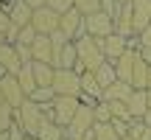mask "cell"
I'll return each instance as SVG.
<instances>
[{
    "mask_svg": "<svg viewBox=\"0 0 151 140\" xmlns=\"http://www.w3.org/2000/svg\"><path fill=\"white\" fill-rule=\"evenodd\" d=\"M37 140H65V129L59 123H53L50 118H45L39 132H37Z\"/></svg>",
    "mask_w": 151,
    "mask_h": 140,
    "instance_id": "cell-23",
    "label": "cell"
},
{
    "mask_svg": "<svg viewBox=\"0 0 151 140\" xmlns=\"http://www.w3.org/2000/svg\"><path fill=\"white\" fill-rule=\"evenodd\" d=\"M17 121H20V126L25 129L28 137H37L39 126H42V121H45V112L31 101V98H25V104L17 109Z\"/></svg>",
    "mask_w": 151,
    "mask_h": 140,
    "instance_id": "cell-3",
    "label": "cell"
},
{
    "mask_svg": "<svg viewBox=\"0 0 151 140\" xmlns=\"http://www.w3.org/2000/svg\"><path fill=\"white\" fill-rule=\"evenodd\" d=\"M126 107H129L132 121H143L146 112H148V90H134L132 98L126 101Z\"/></svg>",
    "mask_w": 151,
    "mask_h": 140,
    "instance_id": "cell-13",
    "label": "cell"
},
{
    "mask_svg": "<svg viewBox=\"0 0 151 140\" xmlns=\"http://www.w3.org/2000/svg\"><path fill=\"white\" fill-rule=\"evenodd\" d=\"M95 79H98V84H101V90H106V87H112L115 81H120L118 70H115V62H104V65L95 70Z\"/></svg>",
    "mask_w": 151,
    "mask_h": 140,
    "instance_id": "cell-20",
    "label": "cell"
},
{
    "mask_svg": "<svg viewBox=\"0 0 151 140\" xmlns=\"http://www.w3.org/2000/svg\"><path fill=\"white\" fill-rule=\"evenodd\" d=\"M76 11L84 17H92L98 11H104V0H76Z\"/></svg>",
    "mask_w": 151,
    "mask_h": 140,
    "instance_id": "cell-24",
    "label": "cell"
},
{
    "mask_svg": "<svg viewBox=\"0 0 151 140\" xmlns=\"http://www.w3.org/2000/svg\"><path fill=\"white\" fill-rule=\"evenodd\" d=\"M9 28H11V17H9L6 9H0V34H6Z\"/></svg>",
    "mask_w": 151,
    "mask_h": 140,
    "instance_id": "cell-31",
    "label": "cell"
},
{
    "mask_svg": "<svg viewBox=\"0 0 151 140\" xmlns=\"http://www.w3.org/2000/svg\"><path fill=\"white\" fill-rule=\"evenodd\" d=\"M28 6H31L34 11H39V9H45V6H48V0H25Z\"/></svg>",
    "mask_w": 151,
    "mask_h": 140,
    "instance_id": "cell-34",
    "label": "cell"
},
{
    "mask_svg": "<svg viewBox=\"0 0 151 140\" xmlns=\"http://www.w3.org/2000/svg\"><path fill=\"white\" fill-rule=\"evenodd\" d=\"M9 17H11V25L25 28V25H31V20H34V9L25 3V0H14L11 9H9Z\"/></svg>",
    "mask_w": 151,
    "mask_h": 140,
    "instance_id": "cell-12",
    "label": "cell"
},
{
    "mask_svg": "<svg viewBox=\"0 0 151 140\" xmlns=\"http://www.w3.org/2000/svg\"><path fill=\"white\" fill-rule=\"evenodd\" d=\"M92 132H95V140H120V135L115 132L112 123H95Z\"/></svg>",
    "mask_w": 151,
    "mask_h": 140,
    "instance_id": "cell-26",
    "label": "cell"
},
{
    "mask_svg": "<svg viewBox=\"0 0 151 140\" xmlns=\"http://www.w3.org/2000/svg\"><path fill=\"white\" fill-rule=\"evenodd\" d=\"M3 104H6V98H3V90H0V107H3Z\"/></svg>",
    "mask_w": 151,
    "mask_h": 140,
    "instance_id": "cell-39",
    "label": "cell"
},
{
    "mask_svg": "<svg viewBox=\"0 0 151 140\" xmlns=\"http://www.w3.org/2000/svg\"><path fill=\"white\" fill-rule=\"evenodd\" d=\"M137 45H140V48H151V25L140 34V37H137Z\"/></svg>",
    "mask_w": 151,
    "mask_h": 140,
    "instance_id": "cell-32",
    "label": "cell"
},
{
    "mask_svg": "<svg viewBox=\"0 0 151 140\" xmlns=\"http://www.w3.org/2000/svg\"><path fill=\"white\" fill-rule=\"evenodd\" d=\"M132 92H134V87L132 84H126V81H115L112 87H106L104 90V101H129L132 98Z\"/></svg>",
    "mask_w": 151,
    "mask_h": 140,
    "instance_id": "cell-17",
    "label": "cell"
},
{
    "mask_svg": "<svg viewBox=\"0 0 151 140\" xmlns=\"http://www.w3.org/2000/svg\"><path fill=\"white\" fill-rule=\"evenodd\" d=\"M6 45H9V42H6V34H0V51H3Z\"/></svg>",
    "mask_w": 151,
    "mask_h": 140,
    "instance_id": "cell-36",
    "label": "cell"
},
{
    "mask_svg": "<svg viewBox=\"0 0 151 140\" xmlns=\"http://www.w3.org/2000/svg\"><path fill=\"white\" fill-rule=\"evenodd\" d=\"M53 67L56 70H78V51H76V42H67L65 48L53 51Z\"/></svg>",
    "mask_w": 151,
    "mask_h": 140,
    "instance_id": "cell-10",
    "label": "cell"
},
{
    "mask_svg": "<svg viewBox=\"0 0 151 140\" xmlns=\"http://www.w3.org/2000/svg\"><path fill=\"white\" fill-rule=\"evenodd\" d=\"M118 3H123V6H126V3H132V0H118Z\"/></svg>",
    "mask_w": 151,
    "mask_h": 140,
    "instance_id": "cell-42",
    "label": "cell"
},
{
    "mask_svg": "<svg viewBox=\"0 0 151 140\" xmlns=\"http://www.w3.org/2000/svg\"><path fill=\"white\" fill-rule=\"evenodd\" d=\"M59 28L70 37V42H76L78 37H84V34H87V31H84V14H78V11H76V6H73L67 14H62Z\"/></svg>",
    "mask_w": 151,
    "mask_h": 140,
    "instance_id": "cell-8",
    "label": "cell"
},
{
    "mask_svg": "<svg viewBox=\"0 0 151 140\" xmlns=\"http://www.w3.org/2000/svg\"><path fill=\"white\" fill-rule=\"evenodd\" d=\"M0 140H11V135L9 132H0Z\"/></svg>",
    "mask_w": 151,
    "mask_h": 140,
    "instance_id": "cell-38",
    "label": "cell"
},
{
    "mask_svg": "<svg viewBox=\"0 0 151 140\" xmlns=\"http://www.w3.org/2000/svg\"><path fill=\"white\" fill-rule=\"evenodd\" d=\"M34 76H37V84L39 87H53L56 67L48 65V62H34Z\"/></svg>",
    "mask_w": 151,
    "mask_h": 140,
    "instance_id": "cell-22",
    "label": "cell"
},
{
    "mask_svg": "<svg viewBox=\"0 0 151 140\" xmlns=\"http://www.w3.org/2000/svg\"><path fill=\"white\" fill-rule=\"evenodd\" d=\"M59 22H62V17L56 14V11H50L48 6H45V9L34 11V20H31V25L37 28V34H39V37H50L53 31H59Z\"/></svg>",
    "mask_w": 151,
    "mask_h": 140,
    "instance_id": "cell-6",
    "label": "cell"
},
{
    "mask_svg": "<svg viewBox=\"0 0 151 140\" xmlns=\"http://www.w3.org/2000/svg\"><path fill=\"white\" fill-rule=\"evenodd\" d=\"M140 140H151V129H146V132H143V137Z\"/></svg>",
    "mask_w": 151,
    "mask_h": 140,
    "instance_id": "cell-37",
    "label": "cell"
},
{
    "mask_svg": "<svg viewBox=\"0 0 151 140\" xmlns=\"http://www.w3.org/2000/svg\"><path fill=\"white\" fill-rule=\"evenodd\" d=\"M137 56H140V59L151 67V48H137Z\"/></svg>",
    "mask_w": 151,
    "mask_h": 140,
    "instance_id": "cell-33",
    "label": "cell"
},
{
    "mask_svg": "<svg viewBox=\"0 0 151 140\" xmlns=\"http://www.w3.org/2000/svg\"><path fill=\"white\" fill-rule=\"evenodd\" d=\"M25 140H34V137H25Z\"/></svg>",
    "mask_w": 151,
    "mask_h": 140,
    "instance_id": "cell-44",
    "label": "cell"
},
{
    "mask_svg": "<svg viewBox=\"0 0 151 140\" xmlns=\"http://www.w3.org/2000/svg\"><path fill=\"white\" fill-rule=\"evenodd\" d=\"M84 31H87V37H92V39H106V37L115 34V20L106 11H98V14H92V17H84Z\"/></svg>",
    "mask_w": 151,
    "mask_h": 140,
    "instance_id": "cell-5",
    "label": "cell"
},
{
    "mask_svg": "<svg viewBox=\"0 0 151 140\" xmlns=\"http://www.w3.org/2000/svg\"><path fill=\"white\" fill-rule=\"evenodd\" d=\"M14 123H17V109L9 107V104H3V107H0V132H9Z\"/></svg>",
    "mask_w": 151,
    "mask_h": 140,
    "instance_id": "cell-25",
    "label": "cell"
},
{
    "mask_svg": "<svg viewBox=\"0 0 151 140\" xmlns=\"http://www.w3.org/2000/svg\"><path fill=\"white\" fill-rule=\"evenodd\" d=\"M31 53H34V62L53 65V42H50V37H37V42L31 45Z\"/></svg>",
    "mask_w": 151,
    "mask_h": 140,
    "instance_id": "cell-15",
    "label": "cell"
},
{
    "mask_svg": "<svg viewBox=\"0 0 151 140\" xmlns=\"http://www.w3.org/2000/svg\"><path fill=\"white\" fill-rule=\"evenodd\" d=\"M98 42H101V48H104L106 62H118L126 51H132V48H129V39L118 37V34H112V37H106V39H98Z\"/></svg>",
    "mask_w": 151,
    "mask_h": 140,
    "instance_id": "cell-11",
    "label": "cell"
},
{
    "mask_svg": "<svg viewBox=\"0 0 151 140\" xmlns=\"http://www.w3.org/2000/svg\"><path fill=\"white\" fill-rule=\"evenodd\" d=\"M148 65L137 56V62H134V70H132V87L134 90H148Z\"/></svg>",
    "mask_w": 151,
    "mask_h": 140,
    "instance_id": "cell-21",
    "label": "cell"
},
{
    "mask_svg": "<svg viewBox=\"0 0 151 140\" xmlns=\"http://www.w3.org/2000/svg\"><path fill=\"white\" fill-rule=\"evenodd\" d=\"M81 95L92 98V101H104V90L98 84L95 73H81Z\"/></svg>",
    "mask_w": 151,
    "mask_h": 140,
    "instance_id": "cell-18",
    "label": "cell"
},
{
    "mask_svg": "<svg viewBox=\"0 0 151 140\" xmlns=\"http://www.w3.org/2000/svg\"><path fill=\"white\" fill-rule=\"evenodd\" d=\"M76 51H78V70H76V73H95V70L106 62L101 42L87 37V34L76 39Z\"/></svg>",
    "mask_w": 151,
    "mask_h": 140,
    "instance_id": "cell-1",
    "label": "cell"
},
{
    "mask_svg": "<svg viewBox=\"0 0 151 140\" xmlns=\"http://www.w3.org/2000/svg\"><path fill=\"white\" fill-rule=\"evenodd\" d=\"M148 109H151V90H148Z\"/></svg>",
    "mask_w": 151,
    "mask_h": 140,
    "instance_id": "cell-41",
    "label": "cell"
},
{
    "mask_svg": "<svg viewBox=\"0 0 151 140\" xmlns=\"http://www.w3.org/2000/svg\"><path fill=\"white\" fill-rule=\"evenodd\" d=\"M17 81H20V87H22V92H25L28 98L37 92V76H34V62H28V65H22V70L17 73Z\"/></svg>",
    "mask_w": 151,
    "mask_h": 140,
    "instance_id": "cell-19",
    "label": "cell"
},
{
    "mask_svg": "<svg viewBox=\"0 0 151 140\" xmlns=\"http://www.w3.org/2000/svg\"><path fill=\"white\" fill-rule=\"evenodd\" d=\"M143 121H146V126H148V129H151V109H148V112H146V118H143Z\"/></svg>",
    "mask_w": 151,
    "mask_h": 140,
    "instance_id": "cell-35",
    "label": "cell"
},
{
    "mask_svg": "<svg viewBox=\"0 0 151 140\" xmlns=\"http://www.w3.org/2000/svg\"><path fill=\"white\" fill-rule=\"evenodd\" d=\"M53 92H56V95L81 98V73H76V70H56V76H53Z\"/></svg>",
    "mask_w": 151,
    "mask_h": 140,
    "instance_id": "cell-4",
    "label": "cell"
},
{
    "mask_svg": "<svg viewBox=\"0 0 151 140\" xmlns=\"http://www.w3.org/2000/svg\"><path fill=\"white\" fill-rule=\"evenodd\" d=\"M0 67H3L9 76H17L22 70V59H20V53H17L14 45H6V48L0 51Z\"/></svg>",
    "mask_w": 151,
    "mask_h": 140,
    "instance_id": "cell-14",
    "label": "cell"
},
{
    "mask_svg": "<svg viewBox=\"0 0 151 140\" xmlns=\"http://www.w3.org/2000/svg\"><path fill=\"white\" fill-rule=\"evenodd\" d=\"M78 107H81V98H73V95H56L53 112H50V121H53V123H59L62 129H67V126H70V121L76 118V112H78Z\"/></svg>",
    "mask_w": 151,
    "mask_h": 140,
    "instance_id": "cell-2",
    "label": "cell"
},
{
    "mask_svg": "<svg viewBox=\"0 0 151 140\" xmlns=\"http://www.w3.org/2000/svg\"><path fill=\"white\" fill-rule=\"evenodd\" d=\"M132 22L137 37L151 25V0H132Z\"/></svg>",
    "mask_w": 151,
    "mask_h": 140,
    "instance_id": "cell-9",
    "label": "cell"
},
{
    "mask_svg": "<svg viewBox=\"0 0 151 140\" xmlns=\"http://www.w3.org/2000/svg\"><path fill=\"white\" fill-rule=\"evenodd\" d=\"M95 123H112V112H109V104L106 101H98L95 104Z\"/></svg>",
    "mask_w": 151,
    "mask_h": 140,
    "instance_id": "cell-29",
    "label": "cell"
},
{
    "mask_svg": "<svg viewBox=\"0 0 151 140\" xmlns=\"http://www.w3.org/2000/svg\"><path fill=\"white\" fill-rule=\"evenodd\" d=\"M120 140H132V137H120Z\"/></svg>",
    "mask_w": 151,
    "mask_h": 140,
    "instance_id": "cell-43",
    "label": "cell"
},
{
    "mask_svg": "<svg viewBox=\"0 0 151 140\" xmlns=\"http://www.w3.org/2000/svg\"><path fill=\"white\" fill-rule=\"evenodd\" d=\"M134 62H137V51H126L118 62H115V70H118V79L132 84V70H134Z\"/></svg>",
    "mask_w": 151,
    "mask_h": 140,
    "instance_id": "cell-16",
    "label": "cell"
},
{
    "mask_svg": "<svg viewBox=\"0 0 151 140\" xmlns=\"http://www.w3.org/2000/svg\"><path fill=\"white\" fill-rule=\"evenodd\" d=\"M73 6H76V0H48V9H50V11H56L59 17H62V14H67Z\"/></svg>",
    "mask_w": 151,
    "mask_h": 140,
    "instance_id": "cell-30",
    "label": "cell"
},
{
    "mask_svg": "<svg viewBox=\"0 0 151 140\" xmlns=\"http://www.w3.org/2000/svg\"><path fill=\"white\" fill-rule=\"evenodd\" d=\"M0 90H3L6 104H9V107H14V109H20L22 104H25V98H28L25 92H22V87H20V81H17V76H9V73L0 79Z\"/></svg>",
    "mask_w": 151,
    "mask_h": 140,
    "instance_id": "cell-7",
    "label": "cell"
},
{
    "mask_svg": "<svg viewBox=\"0 0 151 140\" xmlns=\"http://www.w3.org/2000/svg\"><path fill=\"white\" fill-rule=\"evenodd\" d=\"M106 104H109V112H112V121H126V123L132 121L129 107H126L123 101H106Z\"/></svg>",
    "mask_w": 151,
    "mask_h": 140,
    "instance_id": "cell-27",
    "label": "cell"
},
{
    "mask_svg": "<svg viewBox=\"0 0 151 140\" xmlns=\"http://www.w3.org/2000/svg\"><path fill=\"white\" fill-rule=\"evenodd\" d=\"M148 90H151V70H148Z\"/></svg>",
    "mask_w": 151,
    "mask_h": 140,
    "instance_id": "cell-40",
    "label": "cell"
},
{
    "mask_svg": "<svg viewBox=\"0 0 151 140\" xmlns=\"http://www.w3.org/2000/svg\"><path fill=\"white\" fill-rule=\"evenodd\" d=\"M37 28L34 25H25V28H20V39H17V45H25V48H31L34 42H37Z\"/></svg>",
    "mask_w": 151,
    "mask_h": 140,
    "instance_id": "cell-28",
    "label": "cell"
}]
</instances>
